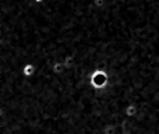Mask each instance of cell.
<instances>
[{"mask_svg": "<svg viewBox=\"0 0 159 134\" xmlns=\"http://www.w3.org/2000/svg\"><path fill=\"white\" fill-rule=\"evenodd\" d=\"M108 83H109V75L102 69L93 71V74L89 77V86L95 90L105 89L108 86Z\"/></svg>", "mask_w": 159, "mask_h": 134, "instance_id": "obj_1", "label": "cell"}, {"mask_svg": "<svg viewBox=\"0 0 159 134\" xmlns=\"http://www.w3.org/2000/svg\"><path fill=\"white\" fill-rule=\"evenodd\" d=\"M36 65L32 64V63H27L25 64L23 69H21V75L24 76V77H27V78H30V77H33L34 74H36Z\"/></svg>", "mask_w": 159, "mask_h": 134, "instance_id": "obj_2", "label": "cell"}, {"mask_svg": "<svg viewBox=\"0 0 159 134\" xmlns=\"http://www.w3.org/2000/svg\"><path fill=\"white\" fill-rule=\"evenodd\" d=\"M138 113H139V108H138L137 105H134V103L128 105L124 109V115L127 116V118H134V116L138 115Z\"/></svg>", "mask_w": 159, "mask_h": 134, "instance_id": "obj_3", "label": "cell"}, {"mask_svg": "<svg viewBox=\"0 0 159 134\" xmlns=\"http://www.w3.org/2000/svg\"><path fill=\"white\" fill-rule=\"evenodd\" d=\"M61 62H63L66 70H70V69H73V68L75 67V64H76L75 57H74V56H71V55H68V56H66V57L61 60Z\"/></svg>", "mask_w": 159, "mask_h": 134, "instance_id": "obj_4", "label": "cell"}, {"mask_svg": "<svg viewBox=\"0 0 159 134\" xmlns=\"http://www.w3.org/2000/svg\"><path fill=\"white\" fill-rule=\"evenodd\" d=\"M52 73L55 75H63L64 73H66V68H64V64H63V62H61V60H58V62H56L55 64L52 65Z\"/></svg>", "mask_w": 159, "mask_h": 134, "instance_id": "obj_5", "label": "cell"}, {"mask_svg": "<svg viewBox=\"0 0 159 134\" xmlns=\"http://www.w3.org/2000/svg\"><path fill=\"white\" fill-rule=\"evenodd\" d=\"M94 6L98 7V8H102L106 4V0H93Z\"/></svg>", "mask_w": 159, "mask_h": 134, "instance_id": "obj_6", "label": "cell"}, {"mask_svg": "<svg viewBox=\"0 0 159 134\" xmlns=\"http://www.w3.org/2000/svg\"><path fill=\"white\" fill-rule=\"evenodd\" d=\"M33 1H34L36 4H43V2L45 1V0H33Z\"/></svg>", "mask_w": 159, "mask_h": 134, "instance_id": "obj_7", "label": "cell"}, {"mask_svg": "<svg viewBox=\"0 0 159 134\" xmlns=\"http://www.w3.org/2000/svg\"><path fill=\"white\" fill-rule=\"evenodd\" d=\"M156 100H157V102H159V93L156 95Z\"/></svg>", "mask_w": 159, "mask_h": 134, "instance_id": "obj_8", "label": "cell"}, {"mask_svg": "<svg viewBox=\"0 0 159 134\" xmlns=\"http://www.w3.org/2000/svg\"><path fill=\"white\" fill-rule=\"evenodd\" d=\"M158 17H159V10H158Z\"/></svg>", "mask_w": 159, "mask_h": 134, "instance_id": "obj_9", "label": "cell"}]
</instances>
